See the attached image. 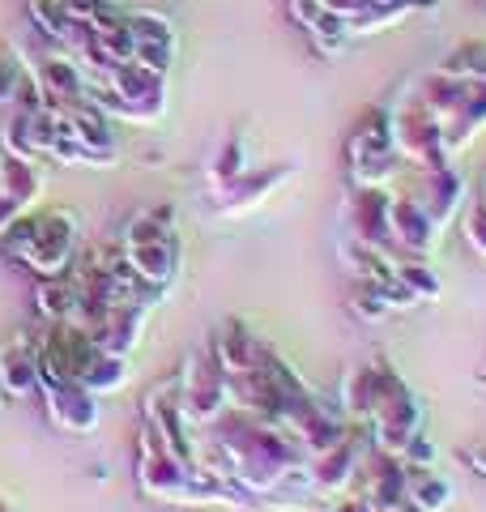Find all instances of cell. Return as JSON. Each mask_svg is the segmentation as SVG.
Listing matches in <instances>:
<instances>
[{
	"mask_svg": "<svg viewBox=\"0 0 486 512\" xmlns=\"http://www.w3.org/2000/svg\"><path fill=\"white\" fill-rule=\"evenodd\" d=\"M73 244L77 227L73 214H52V218H22L9 235V256L30 265L39 278H56L73 265Z\"/></svg>",
	"mask_w": 486,
	"mask_h": 512,
	"instance_id": "1",
	"label": "cell"
},
{
	"mask_svg": "<svg viewBox=\"0 0 486 512\" xmlns=\"http://www.w3.org/2000/svg\"><path fill=\"white\" fill-rule=\"evenodd\" d=\"M43 402H47V419L60 431H94L99 427V397L86 393L77 380H47L39 384Z\"/></svg>",
	"mask_w": 486,
	"mask_h": 512,
	"instance_id": "2",
	"label": "cell"
},
{
	"mask_svg": "<svg viewBox=\"0 0 486 512\" xmlns=\"http://www.w3.org/2000/svg\"><path fill=\"white\" fill-rule=\"evenodd\" d=\"M393 372L388 363H359V367H350V372L342 376V406H346V419L350 423H367L371 419V406H376V397L384 389V376Z\"/></svg>",
	"mask_w": 486,
	"mask_h": 512,
	"instance_id": "3",
	"label": "cell"
},
{
	"mask_svg": "<svg viewBox=\"0 0 486 512\" xmlns=\"http://www.w3.org/2000/svg\"><path fill=\"white\" fill-rule=\"evenodd\" d=\"M261 355H265V346L252 338V329H248V325L231 320V325H222V329H218V338H214V363L222 367V376L248 372V367L261 363Z\"/></svg>",
	"mask_w": 486,
	"mask_h": 512,
	"instance_id": "4",
	"label": "cell"
},
{
	"mask_svg": "<svg viewBox=\"0 0 486 512\" xmlns=\"http://www.w3.org/2000/svg\"><path fill=\"white\" fill-rule=\"evenodd\" d=\"M0 380H5L9 397H30L39 393V363H35V346L30 338H9L0 346Z\"/></svg>",
	"mask_w": 486,
	"mask_h": 512,
	"instance_id": "5",
	"label": "cell"
},
{
	"mask_svg": "<svg viewBox=\"0 0 486 512\" xmlns=\"http://www.w3.org/2000/svg\"><path fill=\"white\" fill-rule=\"evenodd\" d=\"M410 470V466H405ZM405 500H410L414 508H423V512H440V508H448V500H452V487L444 483L440 474H435V466L431 470H410V483H405Z\"/></svg>",
	"mask_w": 486,
	"mask_h": 512,
	"instance_id": "6",
	"label": "cell"
},
{
	"mask_svg": "<svg viewBox=\"0 0 486 512\" xmlns=\"http://www.w3.org/2000/svg\"><path fill=\"white\" fill-rule=\"evenodd\" d=\"M324 512H371V508L354 491H342V500H329V504H324Z\"/></svg>",
	"mask_w": 486,
	"mask_h": 512,
	"instance_id": "7",
	"label": "cell"
},
{
	"mask_svg": "<svg viewBox=\"0 0 486 512\" xmlns=\"http://www.w3.org/2000/svg\"><path fill=\"white\" fill-rule=\"evenodd\" d=\"M469 244L486 256V214H478L474 222H469Z\"/></svg>",
	"mask_w": 486,
	"mask_h": 512,
	"instance_id": "8",
	"label": "cell"
},
{
	"mask_svg": "<svg viewBox=\"0 0 486 512\" xmlns=\"http://www.w3.org/2000/svg\"><path fill=\"white\" fill-rule=\"evenodd\" d=\"M469 466H474L478 474H486V444H478V448H469Z\"/></svg>",
	"mask_w": 486,
	"mask_h": 512,
	"instance_id": "9",
	"label": "cell"
},
{
	"mask_svg": "<svg viewBox=\"0 0 486 512\" xmlns=\"http://www.w3.org/2000/svg\"><path fill=\"white\" fill-rule=\"evenodd\" d=\"M5 397H9V393H5V380H0V402H5Z\"/></svg>",
	"mask_w": 486,
	"mask_h": 512,
	"instance_id": "10",
	"label": "cell"
}]
</instances>
